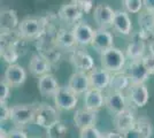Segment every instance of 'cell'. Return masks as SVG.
<instances>
[{"mask_svg": "<svg viewBox=\"0 0 154 138\" xmlns=\"http://www.w3.org/2000/svg\"><path fill=\"white\" fill-rule=\"evenodd\" d=\"M105 106L109 111L114 114L123 112L127 109V101H125V96L123 92L119 91H109L105 96Z\"/></svg>", "mask_w": 154, "mask_h": 138, "instance_id": "obj_11", "label": "cell"}, {"mask_svg": "<svg viewBox=\"0 0 154 138\" xmlns=\"http://www.w3.org/2000/svg\"><path fill=\"white\" fill-rule=\"evenodd\" d=\"M138 24L141 30L153 31L154 30V13L144 11L138 14Z\"/></svg>", "mask_w": 154, "mask_h": 138, "instance_id": "obj_27", "label": "cell"}, {"mask_svg": "<svg viewBox=\"0 0 154 138\" xmlns=\"http://www.w3.org/2000/svg\"><path fill=\"white\" fill-rule=\"evenodd\" d=\"M123 136H124V138H144L140 130H139L136 125H135V128H132L130 131H128L127 133H124Z\"/></svg>", "mask_w": 154, "mask_h": 138, "instance_id": "obj_36", "label": "cell"}, {"mask_svg": "<svg viewBox=\"0 0 154 138\" xmlns=\"http://www.w3.org/2000/svg\"><path fill=\"white\" fill-rule=\"evenodd\" d=\"M97 120V112L90 111L86 108H81L77 109L74 114V123L75 127L79 130L89 128V127H94Z\"/></svg>", "mask_w": 154, "mask_h": 138, "instance_id": "obj_19", "label": "cell"}, {"mask_svg": "<svg viewBox=\"0 0 154 138\" xmlns=\"http://www.w3.org/2000/svg\"><path fill=\"white\" fill-rule=\"evenodd\" d=\"M32 138H40V137H32Z\"/></svg>", "mask_w": 154, "mask_h": 138, "instance_id": "obj_41", "label": "cell"}, {"mask_svg": "<svg viewBox=\"0 0 154 138\" xmlns=\"http://www.w3.org/2000/svg\"><path fill=\"white\" fill-rule=\"evenodd\" d=\"M58 16L60 20L64 21L67 23H78V21L82 19L83 13L82 11L77 7V5L71 1L69 4H66L59 9Z\"/></svg>", "mask_w": 154, "mask_h": 138, "instance_id": "obj_18", "label": "cell"}, {"mask_svg": "<svg viewBox=\"0 0 154 138\" xmlns=\"http://www.w3.org/2000/svg\"><path fill=\"white\" fill-rule=\"evenodd\" d=\"M94 31L96 30H93L85 22H78L72 29V35H74L78 45L86 46L92 44V40L94 37Z\"/></svg>", "mask_w": 154, "mask_h": 138, "instance_id": "obj_12", "label": "cell"}, {"mask_svg": "<svg viewBox=\"0 0 154 138\" xmlns=\"http://www.w3.org/2000/svg\"><path fill=\"white\" fill-rule=\"evenodd\" d=\"M136 127L140 130L144 138H151L153 135V125L147 118H139L136 121Z\"/></svg>", "mask_w": 154, "mask_h": 138, "instance_id": "obj_29", "label": "cell"}, {"mask_svg": "<svg viewBox=\"0 0 154 138\" xmlns=\"http://www.w3.org/2000/svg\"><path fill=\"white\" fill-rule=\"evenodd\" d=\"M54 103L59 109L71 111L76 107L78 103V97L74 91L67 86H60L58 92L54 96Z\"/></svg>", "mask_w": 154, "mask_h": 138, "instance_id": "obj_5", "label": "cell"}, {"mask_svg": "<svg viewBox=\"0 0 154 138\" xmlns=\"http://www.w3.org/2000/svg\"><path fill=\"white\" fill-rule=\"evenodd\" d=\"M122 4L124 9L129 13H140L141 8L144 7V1L141 0H124Z\"/></svg>", "mask_w": 154, "mask_h": 138, "instance_id": "obj_30", "label": "cell"}, {"mask_svg": "<svg viewBox=\"0 0 154 138\" xmlns=\"http://www.w3.org/2000/svg\"><path fill=\"white\" fill-rule=\"evenodd\" d=\"M100 61L105 70L117 74L125 65V55L120 48L112 47L100 54Z\"/></svg>", "mask_w": 154, "mask_h": 138, "instance_id": "obj_1", "label": "cell"}, {"mask_svg": "<svg viewBox=\"0 0 154 138\" xmlns=\"http://www.w3.org/2000/svg\"><path fill=\"white\" fill-rule=\"evenodd\" d=\"M0 132H1V133H0V138H7V137H8V132H6V130H5L2 127H1V130H0Z\"/></svg>", "mask_w": 154, "mask_h": 138, "instance_id": "obj_40", "label": "cell"}, {"mask_svg": "<svg viewBox=\"0 0 154 138\" xmlns=\"http://www.w3.org/2000/svg\"><path fill=\"white\" fill-rule=\"evenodd\" d=\"M45 20L26 17L22 20L19 24V35L24 39H37L40 38L45 30Z\"/></svg>", "mask_w": 154, "mask_h": 138, "instance_id": "obj_3", "label": "cell"}, {"mask_svg": "<svg viewBox=\"0 0 154 138\" xmlns=\"http://www.w3.org/2000/svg\"><path fill=\"white\" fill-rule=\"evenodd\" d=\"M11 120L16 127H24L35 120V106L30 104H16L12 106Z\"/></svg>", "mask_w": 154, "mask_h": 138, "instance_id": "obj_4", "label": "cell"}, {"mask_svg": "<svg viewBox=\"0 0 154 138\" xmlns=\"http://www.w3.org/2000/svg\"><path fill=\"white\" fill-rule=\"evenodd\" d=\"M105 105V97L103 94V91L89 89L84 94V108L98 112Z\"/></svg>", "mask_w": 154, "mask_h": 138, "instance_id": "obj_22", "label": "cell"}, {"mask_svg": "<svg viewBox=\"0 0 154 138\" xmlns=\"http://www.w3.org/2000/svg\"><path fill=\"white\" fill-rule=\"evenodd\" d=\"M7 138H28L26 133L21 129H13L8 131V137Z\"/></svg>", "mask_w": 154, "mask_h": 138, "instance_id": "obj_37", "label": "cell"}, {"mask_svg": "<svg viewBox=\"0 0 154 138\" xmlns=\"http://www.w3.org/2000/svg\"><path fill=\"white\" fill-rule=\"evenodd\" d=\"M54 44L58 48H61V50H72L77 43L72 35V31H68L61 28L55 33Z\"/></svg>", "mask_w": 154, "mask_h": 138, "instance_id": "obj_24", "label": "cell"}, {"mask_svg": "<svg viewBox=\"0 0 154 138\" xmlns=\"http://www.w3.org/2000/svg\"><path fill=\"white\" fill-rule=\"evenodd\" d=\"M103 138H124V136L121 135V133H119V132L108 131L103 133Z\"/></svg>", "mask_w": 154, "mask_h": 138, "instance_id": "obj_39", "label": "cell"}, {"mask_svg": "<svg viewBox=\"0 0 154 138\" xmlns=\"http://www.w3.org/2000/svg\"><path fill=\"white\" fill-rule=\"evenodd\" d=\"M11 114H12V107L7 106V103H0V118H1V122L9 120Z\"/></svg>", "mask_w": 154, "mask_h": 138, "instance_id": "obj_35", "label": "cell"}, {"mask_svg": "<svg viewBox=\"0 0 154 138\" xmlns=\"http://www.w3.org/2000/svg\"><path fill=\"white\" fill-rule=\"evenodd\" d=\"M130 85H131V82H130L129 76L123 72H117L115 75H113L110 79V84H109L113 91L119 92H122L124 89L130 87Z\"/></svg>", "mask_w": 154, "mask_h": 138, "instance_id": "obj_26", "label": "cell"}, {"mask_svg": "<svg viewBox=\"0 0 154 138\" xmlns=\"http://www.w3.org/2000/svg\"><path fill=\"white\" fill-rule=\"evenodd\" d=\"M0 23H1V35L12 33L13 30L19 26V17L14 9L5 8L0 13Z\"/></svg>", "mask_w": 154, "mask_h": 138, "instance_id": "obj_17", "label": "cell"}, {"mask_svg": "<svg viewBox=\"0 0 154 138\" xmlns=\"http://www.w3.org/2000/svg\"><path fill=\"white\" fill-rule=\"evenodd\" d=\"M59 84L57 78L52 74H46L39 77L38 79V90L42 96L44 97H54L59 90Z\"/></svg>", "mask_w": 154, "mask_h": 138, "instance_id": "obj_21", "label": "cell"}, {"mask_svg": "<svg viewBox=\"0 0 154 138\" xmlns=\"http://www.w3.org/2000/svg\"><path fill=\"white\" fill-rule=\"evenodd\" d=\"M128 97L130 103L136 107H144L148 101V90L145 84L130 85L128 91Z\"/></svg>", "mask_w": 154, "mask_h": 138, "instance_id": "obj_20", "label": "cell"}, {"mask_svg": "<svg viewBox=\"0 0 154 138\" xmlns=\"http://www.w3.org/2000/svg\"><path fill=\"white\" fill-rule=\"evenodd\" d=\"M113 28L121 35H124V36L130 35L132 24H131V20L129 17L128 13L125 11H115L114 20H113Z\"/></svg>", "mask_w": 154, "mask_h": 138, "instance_id": "obj_23", "label": "cell"}, {"mask_svg": "<svg viewBox=\"0 0 154 138\" xmlns=\"http://www.w3.org/2000/svg\"><path fill=\"white\" fill-rule=\"evenodd\" d=\"M136 120L134 113L131 112L129 108L125 111L116 114L114 116V128L119 133H127L130 131L132 128H135L136 125Z\"/></svg>", "mask_w": 154, "mask_h": 138, "instance_id": "obj_9", "label": "cell"}, {"mask_svg": "<svg viewBox=\"0 0 154 138\" xmlns=\"http://www.w3.org/2000/svg\"><path fill=\"white\" fill-rule=\"evenodd\" d=\"M131 85H139L145 84V82L149 77V74L145 69V67L140 61H132L129 66V74H128Z\"/></svg>", "mask_w": 154, "mask_h": 138, "instance_id": "obj_16", "label": "cell"}, {"mask_svg": "<svg viewBox=\"0 0 154 138\" xmlns=\"http://www.w3.org/2000/svg\"><path fill=\"white\" fill-rule=\"evenodd\" d=\"M145 48H146V44L144 41L135 39L128 45L125 53H127V57L132 61H140L145 57L144 55L145 54Z\"/></svg>", "mask_w": 154, "mask_h": 138, "instance_id": "obj_25", "label": "cell"}, {"mask_svg": "<svg viewBox=\"0 0 154 138\" xmlns=\"http://www.w3.org/2000/svg\"><path fill=\"white\" fill-rule=\"evenodd\" d=\"M47 137L48 138H66L68 133V127L63 122L59 121L55 124H53L47 130Z\"/></svg>", "mask_w": 154, "mask_h": 138, "instance_id": "obj_28", "label": "cell"}, {"mask_svg": "<svg viewBox=\"0 0 154 138\" xmlns=\"http://www.w3.org/2000/svg\"><path fill=\"white\" fill-rule=\"evenodd\" d=\"M144 7H145V11L154 13V0H145L144 1Z\"/></svg>", "mask_w": 154, "mask_h": 138, "instance_id": "obj_38", "label": "cell"}, {"mask_svg": "<svg viewBox=\"0 0 154 138\" xmlns=\"http://www.w3.org/2000/svg\"><path fill=\"white\" fill-rule=\"evenodd\" d=\"M60 121L59 112L46 103H40L37 106H35V120L33 122L37 125L45 128L46 130L51 128L53 124Z\"/></svg>", "mask_w": 154, "mask_h": 138, "instance_id": "obj_2", "label": "cell"}, {"mask_svg": "<svg viewBox=\"0 0 154 138\" xmlns=\"http://www.w3.org/2000/svg\"><path fill=\"white\" fill-rule=\"evenodd\" d=\"M79 138H103V133L96 127H89L79 130Z\"/></svg>", "mask_w": 154, "mask_h": 138, "instance_id": "obj_31", "label": "cell"}, {"mask_svg": "<svg viewBox=\"0 0 154 138\" xmlns=\"http://www.w3.org/2000/svg\"><path fill=\"white\" fill-rule=\"evenodd\" d=\"M92 47L101 53L107 51L109 48L114 47V37L113 35L109 32L108 30H103V29H97L94 31V37L92 40Z\"/></svg>", "mask_w": 154, "mask_h": 138, "instance_id": "obj_10", "label": "cell"}, {"mask_svg": "<svg viewBox=\"0 0 154 138\" xmlns=\"http://www.w3.org/2000/svg\"><path fill=\"white\" fill-rule=\"evenodd\" d=\"M28 67H29V72L37 77H42L46 74H50L51 70V63L40 53L32 54Z\"/></svg>", "mask_w": 154, "mask_h": 138, "instance_id": "obj_15", "label": "cell"}, {"mask_svg": "<svg viewBox=\"0 0 154 138\" xmlns=\"http://www.w3.org/2000/svg\"><path fill=\"white\" fill-rule=\"evenodd\" d=\"M26 78V72L23 67L19 65H9L4 74V78L9 86H19L24 83Z\"/></svg>", "mask_w": 154, "mask_h": 138, "instance_id": "obj_13", "label": "cell"}, {"mask_svg": "<svg viewBox=\"0 0 154 138\" xmlns=\"http://www.w3.org/2000/svg\"><path fill=\"white\" fill-rule=\"evenodd\" d=\"M114 14L115 11H113V8L108 5H98L94 7L93 11V19L99 26V29L107 30L109 26H113Z\"/></svg>", "mask_w": 154, "mask_h": 138, "instance_id": "obj_6", "label": "cell"}, {"mask_svg": "<svg viewBox=\"0 0 154 138\" xmlns=\"http://www.w3.org/2000/svg\"><path fill=\"white\" fill-rule=\"evenodd\" d=\"M11 93V86L7 84L5 81L1 79L0 82V103H6Z\"/></svg>", "mask_w": 154, "mask_h": 138, "instance_id": "obj_33", "label": "cell"}, {"mask_svg": "<svg viewBox=\"0 0 154 138\" xmlns=\"http://www.w3.org/2000/svg\"><path fill=\"white\" fill-rule=\"evenodd\" d=\"M70 62L78 72H91L94 68L92 57L83 50H74L70 54Z\"/></svg>", "mask_w": 154, "mask_h": 138, "instance_id": "obj_8", "label": "cell"}, {"mask_svg": "<svg viewBox=\"0 0 154 138\" xmlns=\"http://www.w3.org/2000/svg\"><path fill=\"white\" fill-rule=\"evenodd\" d=\"M77 5V7L82 11V13H89L93 8V2L91 0H75L74 1Z\"/></svg>", "mask_w": 154, "mask_h": 138, "instance_id": "obj_34", "label": "cell"}, {"mask_svg": "<svg viewBox=\"0 0 154 138\" xmlns=\"http://www.w3.org/2000/svg\"><path fill=\"white\" fill-rule=\"evenodd\" d=\"M88 76H89L90 89H94L99 91H103V89L109 86L110 79H112L109 72L105 70L103 68H93L91 72H89Z\"/></svg>", "mask_w": 154, "mask_h": 138, "instance_id": "obj_7", "label": "cell"}, {"mask_svg": "<svg viewBox=\"0 0 154 138\" xmlns=\"http://www.w3.org/2000/svg\"><path fill=\"white\" fill-rule=\"evenodd\" d=\"M68 87L71 91H74L77 96L78 94H85V92L90 89L89 84V76L84 72H75L68 81Z\"/></svg>", "mask_w": 154, "mask_h": 138, "instance_id": "obj_14", "label": "cell"}, {"mask_svg": "<svg viewBox=\"0 0 154 138\" xmlns=\"http://www.w3.org/2000/svg\"><path fill=\"white\" fill-rule=\"evenodd\" d=\"M145 69L149 75H154V54H147L141 60Z\"/></svg>", "mask_w": 154, "mask_h": 138, "instance_id": "obj_32", "label": "cell"}]
</instances>
